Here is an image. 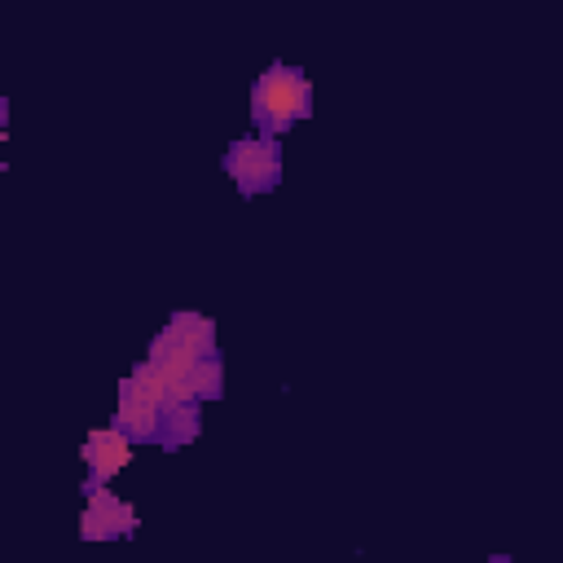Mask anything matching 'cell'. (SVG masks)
Returning a JSON list of instances; mask_svg holds the SVG:
<instances>
[{"mask_svg": "<svg viewBox=\"0 0 563 563\" xmlns=\"http://www.w3.org/2000/svg\"><path fill=\"white\" fill-rule=\"evenodd\" d=\"M312 114V84L295 66H268L251 88V119L264 136H282L299 119Z\"/></svg>", "mask_w": 563, "mask_h": 563, "instance_id": "cell-1", "label": "cell"}, {"mask_svg": "<svg viewBox=\"0 0 563 563\" xmlns=\"http://www.w3.org/2000/svg\"><path fill=\"white\" fill-rule=\"evenodd\" d=\"M163 387L154 383V374L145 365H136L123 383H119V405H114V427L132 440V444H154L158 435V418H163Z\"/></svg>", "mask_w": 563, "mask_h": 563, "instance_id": "cell-2", "label": "cell"}, {"mask_svg": "<svg viewBox=\"0 0 563 563\" xmlns=\"http://www.w3.org/2000/svg\"><path fill=\"white\" fill-rule=\"evenodd\" d=\"M224 172L233 176L238 194L255 198V194H268L277 180H282V150L273 136H242L224 150Z\"/></svg>", "mask_w": 563, "mask_h": 563, "instance_id": "cell-3", "label": "cell"}, {"mask_svg": "<svg viewBox=\"0 0 563 563\" xmlns=\"http://www.w3.org/2000/svg\"><path fill=\"white\" fill-rule=\"evenodd\" d=\"M84 493H92V488H106L123 466H128V457H132V440L119 431V427H97V431H88V440H84Z\"/></svg>", "mask_w": 563, "mask_h": 563, "instance_id": "cell-4", "label": "cell"}, {"mask_svg": "<svg viewBox=\"0 0 563 563\" xmlns=\"http://www.w3.org/2000/svg\"><path fill=\"white\" fill-rule=\"evenodd\" d=\"M132 528H136V510L123 497H114L106 488L88 493V506L79 515V537L84 541H119V537H132Z\"/></svg>", "mask_w": 563, "mask_h": 563, "instance_id": "cell-5", "label": "cell"}, {"mask_svg": "<svg viewBox=\"0 0 563 563\" xmlns=\"http://www.w3.org/2000/svg\"><path fill=\"white\" fill-rule=\"evenodd\" d=\"M150 352H167V356H207L216 352V325L202 312H172V321L154 334Z\"/></svg>", "mask_w": 563, "mask_h": 563, "instance_id": "cell-6", "label": "cell"}, {"mask_svg": "<svg viewBox=\"0 0 563 563\" xmlns=\"http://www.w3.org/2000/svg\"><path fill=\"white\" fill-rule=\"evenodd\" d=\"M198 405H202V400H167V405H163V418H158L154 444H163V449H185V444L198 435V427H202Z\"/></svg>", "mask_w": 563, "mask_h": 563, "instance_id": "cell-7", "label": "cell"}, {"mask_svg": "<svg viewBox=\"0 0 563 563\" xmlns=\"http://www.w3.org/2000/svg\"><path fill=\"white\" fill-rule=\"evenodd\" d=\"M4 123H9V101L0 97V141H4Z\"/></svg>", "mask_w": 563, "mask_h": 563, "instance_id": "cell-8", "label": "cell"}, {"mask_svg": "<svg viewBox=\"0 0 563 563\" xmlns=\"http://www.w3.org/2000/svg\"><path fill=\"white\" fill-rule=\"evenodd\" d=\"M0 172H4V163H0Z\"/></svg>", "mask_w": 563, "mask_h": 563, "instance_id": "cell-9", "label": "cell"}]
</instances>
